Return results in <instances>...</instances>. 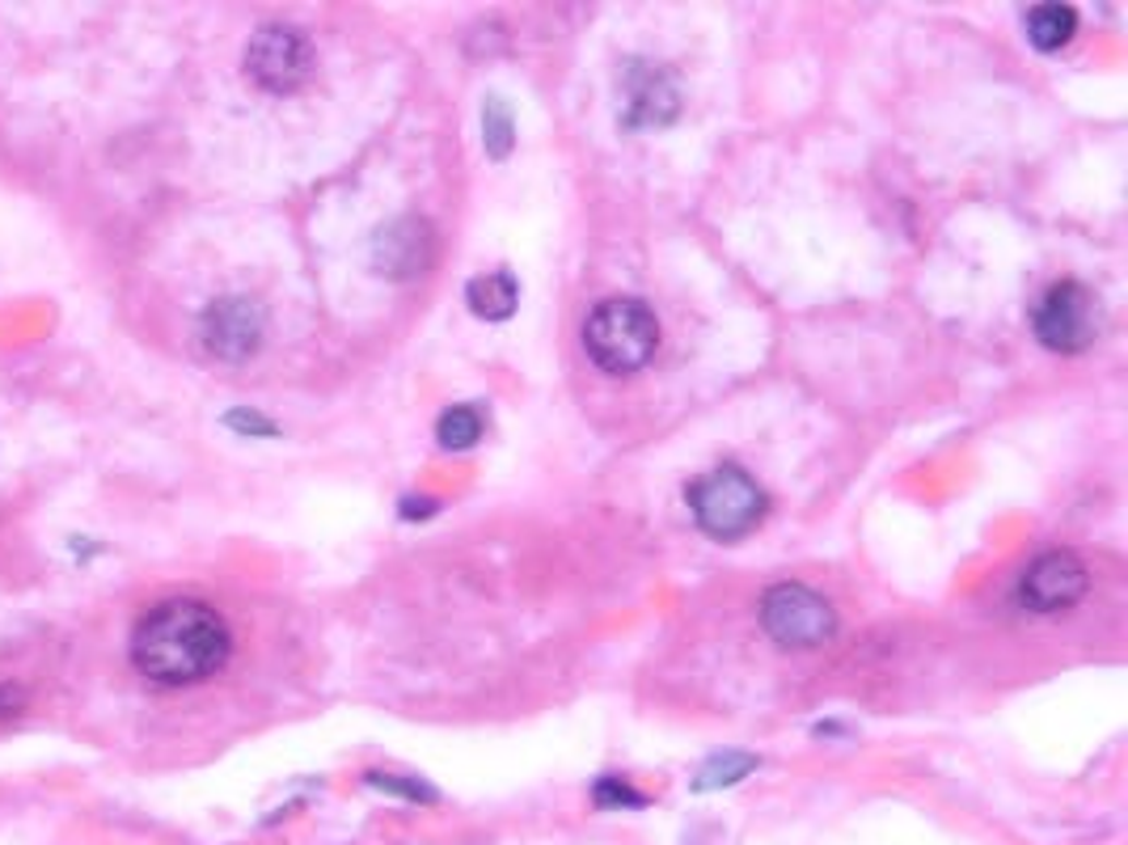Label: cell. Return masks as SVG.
Masks as SVG:
<instances>
[{"mask_svg":"<svg viewBox=\"0 0 1128 845\" xmlns=\"http://www.w3.org/2000/svg\"><path fill=\"white\" fill-rule=\"evenodd\" d=\"M436 259V233L423 216H397L372 237V271L389 279H415Z\"/></svg>","mask_w":1128,"mask_h":845,"instance_id":"10","label":"cell"},{"mask_svg":"<svg viewBox=\"0 0 1128 845\" xmlns=\"http://www.w3.org/2000/svg\"><path fill=\"white\" fill-rule=\"evenodd\" d=\"M1032 330L1048 352H1057V356H1078V352H1087V347L1095 343L1099 330H1103V305H1099V296L1091 293L1087 284L1061 279V284H1053V288L1044 293V300L1035 305Z\"/></svg>","mask_w":1128,"mask_h":845,"instance_id":"4","label":"cell"},{"mask_svg":"<svg viewBox=\"0 0 1128 845\" xmlns=\"http://www.w3.org/2000/svg\"><path fill=\"white\" fill-rule=\"evenodd\" d=\"M689 508L702 524V533L719 537V541H740L744 533H752L770 499L765 490L757 487V478L740 469V465H719L702 474L693 487H689Z\"/></svg>","mask_w":1128,"mask_h":845,"instance_id":"3","label":"cell"},{"mask_svg":"<svg viewBox=\"0 0 1128 845\" xmlns=\"http://www.w3.org/2000/svg\"><path fill=\"white\" fill-rule=\"evenodd\" d=\"M1023 26H1028L1035 51H1061L1078 31V13L1069 4H1035V9H1028Z\"/></svg>","mask_w":1128,"mask_h":845,"instance_id":"12","label":"cell"},{"mask_svg":"<svg viewBox=\"0 0 1128 845\" xmlns=\"http://www.w3.org/2000/svg\"><path fill=\"white\" fill-rule=\"evenodd\" d=\"M233 639L225 618L191 596H174L153 605L135 634H131V659L135 668L157 685H194L225 668Z\"/></svg>","mask_w":1128,"mask_h":845,"instance_id":"1","label":"cell"},{"mask_svg":"<svg viewBox=\"0 0 1128 845\" xmlns=\"http://www.w3.org/2000/svg\"><path fill=\"white\" fill-rule=\"evenodd\" d=\"M478 436H483V415H478L474 406H452V410H444L440 422H436V440H440L449 453L474 449Z\"/></svg>","mask_w":1128,"mask_h":845,"instance_id":"13","label":"cell"},{"mask_svg":"<svg viewBox=\"0 0 1128 845\" xmlns=\"http://www.w3.org/2000/svg\"><path fill=\"white\" fill-rule=\"evenodd\" d=\"M465 305H470V313L483 318V322H508L520 305L516 279L503 275V271L478 275V279H470V288H465Z\"/></svg>","mask_w":1128,"mask_h":845,"instance_id":"11","label":"cell"},{"mask_svg":"<svg viewBox=\"0 0 1128 845\" xmlns=\"http://www.w3.org/2000/svg\"><path fill=\"white\" fill-rule=\"evenodd\" d=\"M436 503L431 499H402V516H431Z\"/></svg>","mask_w":1128,"mask_h":845,"instance_id":"20","label":"cell"},{"mask_svg":"<svg viewBox=\"0 0 1128 845\" xmlns=\"http://www.w3.org/2000/svg\"><path fill=\"white\" fill-rule=\"evenodd\" d=\"M1087 596V567L1069 550L1040 554L1019 580V605L1032 614H1057Z\"/></svg>","mask_w":1128,"mask_h":845,"instance_id":"8","label":"cell"},{"mask_svg":"<svg viewBox=\"0 0 1128 845\" xmlns=\"http://www.w3.org/2000/svg\"><path fill=\"white\" fill-rule=\"evenodd\" d=\"M225 422L233 431H250V436H275V422L254 415V410H228Z\"/></svg>","mask_w":1128,"mask_h":845,"instance_id":"18","label":"cell"},{"mask_svg":"<svg viewBox=\"0 0 1128 845\" xmlns=\"http://www.w3.org/2000/svg\"><path fill=\"white\" fill-rule=\"evenodd\" d=\"M757 770V757L752 752H719L710 757L707 765L698 770L693 778V790H714V786H736L740 778H748Z\"/></svg>","mask_w":1128,"mask_h":845,"instance_id":"14","label":"cell"},{"mask_svg":"<svg viewBox=\"0 0 1128 845\" xmlns=\"http://www.w3.org/2000/svg\"><path fill=\"white\" fill-rule=\"evenodd\" d=\"M680 115L677 76L668 68L630 60L621 72V123L626 128H668Z\"/></svg>","mask_w":1128,"mask_h":845,"instance_id":"7","label":"cell"},{"mask_svg":"<svg viewBox=\"0 0 1128 845\" xmlns=\"http://www.w3.org/2000/svg\"><path fill=\"white\" fill-rule=\"evenodd\" d=\"M246 72L266 94H296L313 76V43L292 26H262L246 47Z\"/></svg>","mask_w":1128,"mask_h":845,"instance_id":"6","label":"cell"},{"mask_svg":"<svg viewBox=\"0 0 1128 845\" xmlns=\"http://www.w3.org/2000/svg\"><path fill=\"white\" fill-rule=\"evenodd\" d=\"M199 338L216 359H250L262 343V309L246 296H225L203 313Z\"/></svg>","mask_w":1128,"mask_h":845,"instance_id":"9","label":"cell"},{"mask_svg":"<svg viewBox=\"0 0 1128 845\" xmlns=\"http://www.w3.org/2000/svg\"><path fill=\"white\" fill-rule=\"evenodd\" d=\"M22 706H26V693L17 685H0V718L22 715Z\"/></svg>","mask_w":1128,"mask_h":845,"instance_id":"19","label":"cell"},{"mask_svg":"<svg viewBox=\"0 0 1128 845\" xmlns=\"http://www.w3.org/2000/svg\"><path fill=\"white\" fill-rule=\"evenodd\" d=\"M483 144L495 162H503L516 144V123H512V110L503 98H486L483 106Z\"/></svg>","mask_w":1128,"mask_h":845,"instance_id":"15","label":"cell"},{"mask_svg":"<svg viewBox=\"0 0 1128 845\" xmlns=\"http://www.w3.org/2000/svg\"><path fill=\"white\" fill-rule=\"evenodd\" d=\"M592 799H596L601 808H643V804H646L634 786H626V782H613V778L596 782V786H592Z\"/></svg>","mask_w":1128,"mask_h":845,"instance_id":"16","label":"cell"},{"mask_svg":"<svg viewBox=\"0 0 1128 845\" xmlns=\"http://www.w3.org/2000/svg\"><path fill=\"white\" fill-rule=\"evenodd\" d=\"M368 782H372L377 790H393V795L411 799V804H436V790H431V786H423V782L393 778V774H368Z\"/></svg>","mask_w":1128,"mask_h":845,"instance_id":"17","label":"cell"},{"mask_svg":"<svg viewBox=\"0 0 1128 845\" xmlns=\"http://www.w3.org/2000/svg\"><path fill=\"white\" fill-rule=\"evenodd\" d=\"M583 347L596 368H605L613 377L639 372L646 359L660 347V322L634 296H613L601 300L587 322H583Z\"/></svg>","mask_w":1128,"mask_h":845,"instance_id":"2","label":"cell"},{"mask_svg":"<svg viewBox=\"0 0 1128 845\" xmlns=\"http://www.w3.org/2000/svg\"><path fill=\"white\" fill-rule=\"evenodd\" d=\"M761 626L782 647H820L838 634L833 605L804 584H777L761 600Z\"/></svg>","mask_w":1128,"mask_h":845,"instance_id":"5","label":"cell"}]
</instances>
